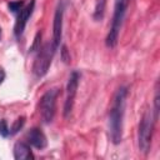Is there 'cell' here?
<instances>
[{"mask_svg":"<svg viewBox=\"0 0 160 160\" xmlns=\"http://www.w3.org/2000/svg\"><path fill=\"white\" fill-rule=\"evenodd\" d=\"M129 90L126 86H120L112 98L111 108L109 111V135L111 142L118 145L122 140V124L125 115V105Z\"/></svg>","mask_w":160,"mask_h":160,"instance_id":"6da1fadb","label":"cell"},{"mask_svg":"<svg viewBox=\"0 0 160 160\" xmlns=\"http://www.w3.org/2000/svg\"><path fill=\"white\" fill-rule=\"evenodd\" d=\"M130 0H115V5H114V14H112V20H111V25L109 29V32L106 35L105 39V44L108 48H115L118 39H119V34H120V29L122 26V21L125 19V14L128 10Z\"/></svg>","mask_w":160,"mask_h":160,"instance_id":"7a4b0ae2","label":"cell"},{"mask_svg":"<svg viewBox=\"0 0 160 160\" xmlns=\"http://www.w3.org/2000/svg\"><path fill=\"white\" fill-rule=\"evenodd\" d=\"M155 119L151 111H146L139 124V131H138V142H139V150L144 154H148L151 148V139L154 132V125Z\"/></svg>","mask_w":160,"mask_h":160,"instance_id":"3957f363","label":"cell"},{"mask_svg":"<svg viewBox=\"0 0 160 160\" xmlns=\"http://www.w3.org/2000/svg\"><path fill=\"white\" fill-rule=\"evenodd\" d=\"M55 50L56 49L52 45V42H46L42 48L38 50V54H36V58L32 65V72L36 78H42L48 72L51 65V60H52Z\"/></svg>","mask_w":160,"mask_h":160,"instance_id":"277c9868","label":"cell"},{"mask_svg":"<svg viewBox=\"0 0 160 160\" xmlns=\"http://www.w3.org/2000/svg\"><path fill=\"white\" fill-rule=\"evenodd\" d=\"M58 89H49L40 99L39 110L40 116L44 122L49 124L54 120L55 111H56V99H58Z\"/></svg>","mask_w":160,"mask_h":160,"instance_id":"5b68a950","label":"cell"},{"mask_svg":"<svg viewBox=\"0 0 160 160\" xmlns=\"http://www.w3.org/2000/svg\"><path fill=\"white\" fill-rule=\"evenodd\" d=\"M79 80H80V74L74 70L68 80V85H66V99H65V104H64V116L68 119L71 115L72 108H74V102H75V96L78 92V86H79Z\"/></svg>","mask_w":160,"mask_h":160,"instance_id":"8992f818","label":"cell"},{"mask_svg":"<svg viewBox=\"0 0 160 160\" xmlns=\"http://www.w3.org/2000/svg\"><path fill=\"white\" fill-rule=\"evenodd\" d=\"M62 19H64V2L59 1L54 14L52 21V45L55 49L59 48L62 36Z\"/></svg>","mask_w":160,"mask_h":160,"instance_id":"52a82bcc","label":"cell"},{"mask_svg":"<svg viewBox=\"0 0 160 160\" xmlns=\"http://www.w3.org/2000/svg\"><path fill=\"white\" fill-rule=\"evenodd\" d=\"M34 6H35V0H31L25 8H22L19 11V15H18V19H16V22H15V26H14V34H15L16 38H19L24 32L26 22L29 20V18L31 16L32 11H34Z\"/></svg>","mask_w":160,"mask_h":160,"instance_id":"ba28073f","label":"cell"},{"mask_svg":"<svg viewBox=\"0 0 160 160\" xmlns=\"http://www.w3.org/2000/svg\"><path fill=\"white\" fill-rule=\"evenodd\" d=\"M26 138H28V142L31 146H34V148H36L39 150L46 148V145H48V140H46L45 134L38 128H32L26 134Z\"/></svg>","mask_w":160,"mask_h":160,"instance_id":"9c48e42d","label":"cell"},{"mask_svg":"<svg viewBox=\"0 0 160 160\" xmlns=\"http://www.w3.org/2000/svg\"><path fill=\"white\" fill-rule=\"evenodd\" d=\"M14 158L16 160H29L34 159L32 151L30 149V145L24 141H18L14 145Z\"/></svg>","mask_w":160,"mask_h":160,"instance_id":"30bf717a","label":"cell"},{"mask_svg":"<svg viewBox=\"0 0 160 160\" xmlns=\"http://www.w3.org/2000/svg\"><path fill=\"white\" fill-rule=\"evenodd\" d=\"M105 4H106V0H98L96 6H95V11H94V19L96 21H100L102 19V16H104Z\"/></svg>","mask_w":160,"mask_h":160,"instance_id":"8fae6325","label":"cell"},{"mask_svg":"<svg viewBox=\"0 0 160 160\" xmlns=\"http://www.w3.org/2000/svg\"><path fill=\"white\" fill-rule=\"evenodd\" d=\"M24 124H25V118H24V116L18 118V119L14 121L12 126L10 128V135H15L16 132H19V130H20V129H22Z\"/></svg>","mask_w":160,"mask_h":160,"instance_id":"7c38bea8","label":"cell"},{"mask_svg":"<svg viewBox=\"0 0 160 160\" xmlns=\"http://www.w3.org/2000/svg\"><path fill=\"white\" fill-rule=\"evenodd\" d=\"M154 119L155 121L158 120V116H159V84H156V88H155V96H154Z\"/></svg>","mask_w":160,"mask_h":160,"instance_id":"4fadbf2b","label":"cell"},{"mask_svg":"<svg viewBox=\"0 0 160 160\" xmlns=\"http://www.w3.org/2000/svg\"><path fill=\"white\" fill-rule=\"evenodd\" d=\"M9 9L12 11V12H19L21 9H22V6H24V1L22 0H18V1H11V2H9Z\"/></svg>","mask_w":160,"mask_h":160,"instance_id":"5bb4252c","label":"cell"},{"mask_svg":"<svg viewBox=\"0 0 160 160\" xmlns=\"http://www.w3.org/2000/svg\"><path fill=\"white\" fill-rule=\"evenodd\" d=\"M0 135L4 136V138H8L10 135V129L8 126V122L6 120H0Z\"/></svg>","mask_w":160,"mask_h":160,"instance_id":"9a60e30c","label":"cell"},{"mask_svg":"<svg viewBox=\"0 0 160 160\" xmlns=\"http://www.w3.org/2000/svg\"><path fill=\"white\" fill-rule=\"evenodd\" d=\"M61 59H62V61L65 62V64H69L70 62V54H69V51H68V48L65 46V45H62L61 46Z\"/></svg>","mask_w":160,"mask_h":160,"instance_id":"2e32d148","label":"cell"},{"mask_svg":"<svg viewBox=\"0 0 160 160\" xmlns=\"http://www.w3.org/2000/svg\"><path fill=\"white\" fill-rule=\"evenodd\" d=\"M4 79H5V71L0 68V85H1V82L4 81Z\"/></svg>","mask_w":160,"mask_h":160,"instance_id":"e0dca14e","label":"cell"},{"mask_svg":"<svg viewBox=\"0 0 160 160\" xmlns=\"http://www.w3.org/2000/svg\"><path fill=\"white\" fill-rule=\"evenodd\" d=\"M0 38H1V29H0Z\"/></svg>","mask_w":160,"mask_h":160,"instance_id":"ac0fdd59","label":"cell"}]
</instances>
